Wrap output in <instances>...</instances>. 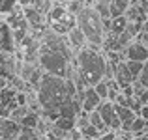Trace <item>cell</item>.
<instances>
[{
	"mask_svg": "<svg viewBox=\"0 0 148 140\" xmlns=\"http://www.w3.org/2000/svg\"><path fill=\"white\" fill-rule=\"evenodd\" d=\"M137 80H139V82H141L145 88H148V60L143 64V71H141V75H139Z\"/></svg>",
	"mask_w": 148,
	"mask_h": 140,
	"instance_id": "cell-21",
	"label": "cell"
},
{
	"mask_svg": "<svg viewBox=\"0 0 148 140\" xmlns=\"http://www.w3.org/2000/svg\"><path fill=\"white\" fill-rule=\"evenodd\" d=\"M99 140H116V131H107V133H101Z\"/></svg>",
	"mask_w": 148,
	"mask_h": 140,
	"instance_id": "cell-22",
	"label": "cell"
},
{
	"mask_svg": "<svg viewBox=\"0 0 148 140\" xmlns=\"http://www.w3.org/2000/svg\"><path fill=\"white\" fill-rule=\"evenodd\" d=\"M98 112H99L101 120H103V123L109 127V129L118 131L120 127H122V123H120V118H118V114H116V108H114V103H112V101H101V105L98 107Z\"/></svg>",
	"mask_w": 148,
	"mask_h": 140,
	"instance_id": "cell-6",
	"label": "cell"
},
{
	"mask_svg": "<svg viewBox=\"0 0 148 140\" xmlns=\"http://www.w3.org/2000/svg\"><path fill=\"white\" fill-rule=\"evenodd\" d=\"M19 6H21L19 0H0V15H10Z\"/></svg>",
	"mask_w": 148,
	"mask_h": 140,
	"instance_id": "cell-17",
	"label": "cell"
},
{
	"mask_svg": "<svg viewBox=\"0 0 148 140\" xmlns=\"http://www.w3.org/2000/svg\"><path fill=\"white\" fill-rule=\"evenodd\" d=\"M126 65H127V69L131 71V75H133L135 79H139V75H141V71H143V64H141V62L126 60Z\"/></svg>",
	"mask_w": 148,
	"mask_h": 140,
	"instance_id": "cell-20",
	"label": "cell"
},
{
	"mask_svg": "<svg viewBox=\"0 0 148 140\" xmlns=\"http://www.w3.org/2000/svg\"><path fill=\"white\" fill-rule=\"evenodd\" d=\"M23 11H25V17L30 24V30H36V32H41V30L47 28V15L41 10L34 6H23Z\"/></svg>",
	"mask_w": 148,
	"mask_h": 140,
	"instance_id": "cell-7",
	"label": "cell"
},
{
	"mask_svg": "<svg viewBox=\"0 0 148 140\" xmlns=\"http://www.w3.org/2000/svg\"><path fill=\"white\" fill-rule=\"evenodd\" d=\"M41 120V114L36 110H30L28 114L25 116V118L19 120V125L21 127H28V129H38V123H40Z\"/></svg>",
	"mask_w": 148,
	"mask_h": 140,
	"instance_id": "cell-13",
	"label": "cell"
},
{
	"mask_svg": "<svg viewBox=\"0 0 148 140\" xmlns=\"http://www.w3.org/2000/svg\"><path fill=\"white\" fill-rule=\"evenodd\" d=\"M83 140H86V138H83Z\"/></svg>",
	"mask_w": 148,
	"mask_h": 140,
	"instance_id": "cell-29",
	"label": "cell"
},
{
	"mask_svg": "<svg viewBox=\"0 0 148 140\" xmlns=\"http://www.w3.org/2000/svg\"><path fill=\"white\" fill-rule=\"evenodd\" d=\"M114 80H116V84L120 86V90H122V88H126V86H131V84L137 80L133 75H131V71L127 69L126 60L118 62V64L114 65Z\"/></svg>",
	"mask_w": 148,
	"mask_h": 140,
	"instance_id": "cell-11",
	"label": "cell"
},
{
	"mask_svg": "<svg viewBox=\"0 0 148 140\" xmlns=\"http://www.w3.org/2000/svg\"><path fill=\"white\" fill-rule=\"evenodd\" d=\"M75 120L77 118H64V116H60L58 120H54V127H58V129H62L64 133H68V131L75 129Z\"/></svg>",
	"mask_w": 148,
	"mask_h": 140,
	"instance_id": "cell-14",
	"label": "cell"
},
{
	"mask_svg": "<svg viewBox=\"0 0 148 140\" xmlns=\"http://www.w3.org/2000/svg\"><path fill=\"white\" fill-rule=\"evenodd\" d=\"M30 2H32V0H19V4H21V6H28Z\"/></svg>",
	"mask_w": 148,
	"mask_h": 140,
	"instance_id": "cell-26",
	"label": "cell"
},
{
	"mask_svg": "<svg viewBox=\"0 0 148 140\" xmlns=\"http://www.w3.org/2000/svg\"><path fill=\"white\" fill-rule=\"evenodd\" d=\"M79 95V99H81V105H83V112H94V110H98V107L101 105V97L96 93L94 90V86H88V88H84L83 92H79L77 93Z\"/></svg>",
	"mask_w": 148,
	"mask_h": 140,
	"instance_id": "cell-9",
	"label": "cell"
},
{
	"mask_svg": "<svg viewBox=\"0 0 148 140\" xmlns=\"http://www.w3.org/2000/svg\"><path fill=\"white\" fill-rule=\"evenodd\" d=\"M36 95L41 108L40 114L43 118L51 120V122H54V120L60 118L62 105L77 95V88L73 84V80L66 79V77L43 73V77H41L40 84L36 88Z\"/></svg>",
	"mask_w": 148,
	"mask_h": 140,
	"instance_id": "cell-1",
	"label": "cell"
},
{
	"mask_svg": "<svg viewBox=\"0 0 148 140\" xmlns=\"http://www.w3.org/2000/svg\"><path fill=\"white\" fill-rule=\"evenodd\" d=\"M145 123H146V120H145V118H141V116H137V118L131 122L130 131H131L133 135H137V133H145Z\"/></svg>",
	"mask_w": 148,
	"mask_h": 140,
	"instance_id": "cell-19",
	"label": "cell"
},
{
	"mask_svg": "<svg viewBox=\"0 0 148 140\" xmlns=\"http://www.w3.org/2000/svg\"><path fill=\"white\" fill-rule=\"evenodd\" d=\"M139 99H141V103H143V105H148V88L141 93V95H139Z\"/></svg>",
	"mask_w": 148,
	"mask_h": 140,
	"instance_id": "cell-23",
	"label": "cell"
},
{
	"mask_svg": "<svg viewBox=\"0 0 148 140\" xmlns=\"http://www.w3.org/2000/svg\"><path fill=\"white\" fill-rule=\"evenodd\" d=\"M77 26L83 30L88 45H96V47L103 45L107 28H105V19L96 11V7L84 6L77 13Z\"/></svg>",
	"mask_w": 148,
	"mask_h": 140,
	"instance_id": "cell-3",
	"label": "cell"
},
{
	"mask_svg": "<svg viewBox=\"0 0 148 140\" xmlns=\"http://www.w3.org/2000/svg\"><path fill=\"white\" fill-rule=\"evenodd\" d=\"M38 62H40V67L43 69V73L56 75V77H66L73 60L68 58L66 54L54 50V49L41 47V49H40V60H38Z\"/></svg>",
	"mask_w": 148,
	"mask_h": 140,
	"instance_id": "cell-4",
	"label": "cell"
},
{
	"mask_svg": "<svg viewBox=\"0 0 148 140\" xmlns=\"http://www.w3.org/2000/svg\"><path fill=\"white\" fill-rule=\"evenodd\" d=\"M81 131V135H83V138H86V140H99L101 137V131L99 129H96L94 125H86V127H83V129H79Z\"/></svg>",
	"mask_w": 148,
	"mask_h": 140,
	"instance_id": "cell-16",
	"label": "cell"
},
{
	"mask_svg": "<svg viewBox=\"0 0 148 140\" xmlns=\"http://www.w3.org/2000/svg\"><path fill=\"white\" fill-rule=\"evenodd\" d=\"M145 133H148V122L145 123Z\"/></svg>",
	"mask_w": 148,
	"mask_h": 140,
	"instance_id": "cell-28",
	"label": "cell"
},
{
	"mask_svg": "<svg viewBox=\"0 0 148 140\" xmlns=\"http://www.w3.org/2000/svg\"><path fill=\"white\" fill-rule=\"evenodd\" d=\"M66 37H68V41H69V47L73 49V52H79L81 49H83L84 45L88 43L86 41V37H84V34H83V30L79 28V26H73L71 30H69L68 34H66Z\"/></svg>",
	"mask_w": 148,
	"mask_h": 140,
	"instance_id": "cell-12",
	"label": "cell"
},
{
	"mask_svg": "<svg viewBox=\"0 0 148 140\" xmlns=\"http://www.w3.org/2000/svg\"><path fill=\"white\" fill-rule=\"evenodd\" d=\"M124 58L126 60H133V62H141V64H145L148 60V47L139 43L137 39L133 41L131 45H127V49L124 50Z\"/></svg>",
	"mask_w": 148,
	"mask_h": 140,
	"instance_id": "cell-10",
	"label": "cell"
},
{
	"mask_svg": "<svg viewBox=\"0 0 148 140\" xmlns=\"http://www.w3.org/2000/svg\"><path fill=\"white\" fill-rule=\"evenodd\" d=\"M32 140H47V138H45V137H43V135H36V137H34Z\"/></svg>",
	"mask_w": 148,
	"mask_h": 140,
	"instance_id": "cell-27",
	"label": "cell"
},
{
	"mask_svg": "<svg viewBox=\"0 0 148 140\" xmlns=\"http://www.w3.org/2000/svg\"><path fill=\"white\" fill-rule=\"evenodd\" d=\"M0 52L6 54H15L17 52V45L13 39V30L6 21H0Z\"/></svg>",
	"mask_w": 148,
	"mask_h": 140,
	"instance_id": "cell-8",
	"label": "cell"
},
{
	"mask_svg": "<svg viewBox=\"0 0 148 140\" xmlns=\"http://www.w3.org/2000/svg\"><path fill=\"white\" fill-rule=\"evenodd\" d=\"M94 90L101 97V101H109V80H105V79L99 80V82L94 86Z\"/></svg>",
	"mask_w": 148,
	"mask_h": 140,
	"instance_id": "cell-18",
	"label": "cell"
},
{
	"mask_svg": "<svg viewBox=\"0 0 148 140\" xmlns=\"http://www.w3.org/2000/svg\"><path fill=\"white\" fill-rule=\"evenodd\" d=\"M73 64H75L77 75H79L84 88L96 86L99 80H103L107 67H109V60H107L105 50L101 47L88 45V43L75 54Z\"/></svg>",
	"mask_w": 148,
	"mask_h": 140,
	"instance_id": "cell-2",
	"label": "cell"
},
{
	"mask_svg": "<svg viewBox=\"0 0 148 140\" xmlns=\"http://www.w3.org/2000/svg\"><path fill=\"white\" fill-rule=\"evenodd\" d=\"M8 86H10V80L4 79V77H0V90H4V88H8Z\"/></svg>",
	"mask_w": 148,
	"mask_h": 140,
	"instance_id": "cell-25",
	"label": "cell"
},
{
	"mask_svg": "<svg viewBox=\"0 0 148 140\" xmlns=\"http://www.w3.org/2000/svg\"><path fill=\"white\" fill-rule=\"evenodd\" d=\"M139 116H141V118H145L146 122H148V105H143V108H141V114H139Z\"/></svg>",
	"mask_w": 148,
	"mask_h": 140,
	"instance_id": "cell-24",
	"label": "cell"
},
{
	"mask_svg": "<svg viewBox=\"0 0 148 140\" xmlns=\"http://www.w3.org/2000/svg\"><path fill=\"white\" fill-rule=\"evenodd\" d=\"M77 26V15H73L64 4H54L47 13V28L53 32L66 36L69 30Z\"/></svg>",
	"mask_w": 148,
	"mask_h": 140,
	"instance_id": "cell-5",
	"label": "cell"
},
{
	"mask_svg": "<svg viewBox=\"0 0 148 140\" xmlns=\"http://www.w3.org/2000/svg\"><path fill=\"white\" fill-rule=\"evenodd\" d=\"M88 118H90V123L96 127V129H99L101 133H107V131H111L107 125L103 123V120H101V116H99V112L98 110H94V112H90L88 114Z\"/></svg>",
	"mask_w": 148,
	"mask_h": 140,
	"instance_id": "cell-15",
	"label": "cell"
}]
</instances>
